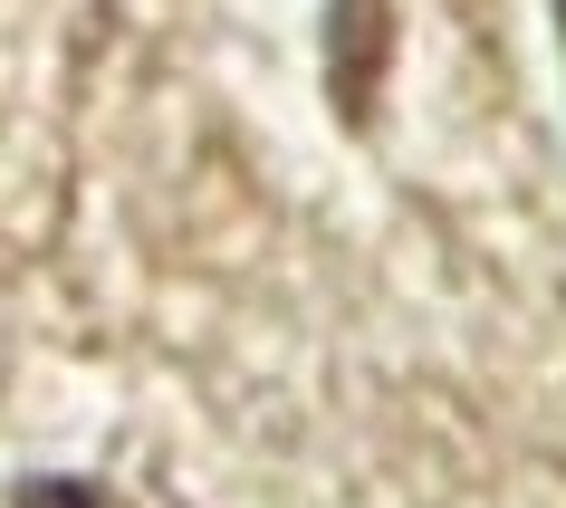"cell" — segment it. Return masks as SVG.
I'll list each match as a JSON object with an SVG mask.
<instances>
[{
	"mask_svg": "<svg viewBox=\"0 0 566 508\" xmlns=\"http://www.w3.org/2000/svg\"><path fill=\"white\" fill-rule=\"evenodd\" d=\"M20 508H116V499L87 479H39V489H20Z\"/></svg>",
	"mask_w": 566,
	"mask_h": 508,
	"instance_id": "cell-1",
	"label": "cell"
}]
</instances>
